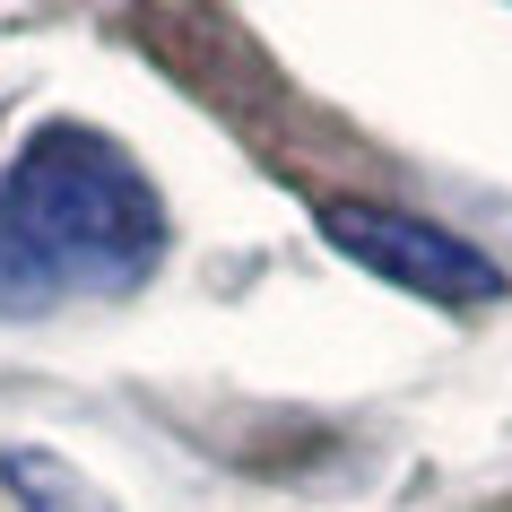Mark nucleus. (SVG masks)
I'll use <instances>...</instances> for the list:
<instances>
[{"instance_id":"f257e3e1","label":"nucleus","mask_w":512,"mask_h":512,"mask_svg":"<svg viewBox=\"0 0 512 512\" xmlns=\"http://www.w3.org/2000/svg\"><path fill=\"white\" fill-rule=\"evenodd\" d=\"M165 252V209L113 139L44 131L0 174V296H131Z\"/></svg>"},{"instance_id":"f03ea898","label":"nucleus","mask_w":512,"mask_h":512,"mask_svg":"<svg viewBox=\"0 0 512 512\" xmlns=\"http://www.w3.org/2000/svg\"><path fill=\"white\" fill-rule=\"evenodd\" d=\"M322 235L348 252L356 270L391 278V287H408V296H434V304H495V296H504V270L486 261L478 243L452 235V226H426V217H408V209L330 200Z\"/></svg>"},{"instance_id":"7ed1b4c3","label":"nucleus","mask_w":512,"mask_h":512,"mask_svg":"<svg viewBox=\"0 0 512 512\" xmlns=\"http://www.w3.org/2000/svg\"><path fill=\"white\" fill-rule=\"evenodd\" d=\"M0 478H9V495H18V504L27 512H113L105 495H96V486L79 478V469H70V460H53V452H9L0 460Z\"/></svg>"}]
</instances>
